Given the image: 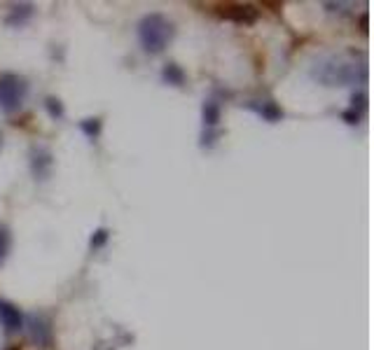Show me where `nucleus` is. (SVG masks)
<instances>
[{
  "label": "nucleus",
  "instance_id": "6e6552de",
  "mask_svg": "<svg viewBox=\"0 0 374 350\" xmlns=\"http://www.w3.org/2000/svg\"><path fill=\"white\" fill-rule=\"evenodd\" d=\"M96 234L99 236H96V241H92V245H101L103 241H106V231H96Z\"/></svg>",
  "mask_w": 374,
  "mask_h": 350
},
{
  "label": "nucleus",
  "instance_id": "f03ea898",
  "mask_svg": "<svg viewBox=\"0 0 374 350\" xmlns=\"http://www.w3.org/2000/svg\"><path fill=\"white\" fill-rule=\"evenodd\" d=\"M29 84L19 75H3L0 77V108L5 112H15L24 103Z\"/></svg>",
  "mask_w": 374,
  "mask_h": 350
},
{
  "label": "nucleus",
  "instance_id": "0eeeda50",
  "mask_svg": "<svg viewBox=\"0 0 374 350\" xmlns=\"http://www.w3.org/2000/svg\"><path fill=\"white\" fill-rule=\"evenodd\" d=\"M99 126H101V124H99V119H94V126L85 122V124H82V129H85V131L89 133V136H96V133H99Z\"/></svg>",
  "mask_w": 374,
  "mask_h": 350
},
{
  "label": "nucleus",
  "instance_id": "39448f33",
  "mask_svg": "<svg viewBox=\"0 0 374 350\" xmlns=\"http://www.w3.org/2000/svg\"><path fill=\"white\" fill-rule=\"evenodd\" d=\"M8 250H10V234L5 227H0V264H3L5 257H8Z\"/></svg>",
  "mask_w": 374,
  "mask_h": 350
},
{
  "label": "nucleus",
  "instance_id": "7ed1b4c3",
  "mask_svg": "<svg viewBox=\"0 0 374 350\" xmlns=\"http://www.w3.org/2000/svg\"><path fill=\"white\" fill-rule=\"evenodd\" d=\"M220 17L232 19L237 24H253L258 19V10L253 5H241V3H230V5H220Z\"/></svg>",
  "mask_w": 374,
  "mask_h": 350
},
{
  "label": "nucleus",
  "instance_id": "f257e3e1",
  "mask_svg": "<svg viewBox=\"0 0 374 350\" xmlns=\"http://www.w3.org/2000/svg\"><path fill=\"white\" fill-rule=\"evenodd\" d=\"M138 38H141V45L145 52L159 54L164 52V47L173 38V24L169 19H164L162 14H150L138 26Z\"/></svg>",
  "mask_w": 374,
  "mask_h": 350
},
{
  "label": "nucleus",
  "instance_id": "20e7f679",
  "mask_svg": "<svg viewBox=\"0 0 374 350\" xmlns=\"http://www.w3.org/2000/svg\"><path fill=\"white\" fill-rule=\"evenodd\" d=\"M0 325H3L8 332H17L24 325V318L19 313V308L10 301H0Z\"/></svg>",
  "mask_w": 374,
  "mask_h": 350
},
{
  "label": "nucleus",
  "instance_id": "423d86ee",
  "mask_svg": "<svg viewBox=\"0 0 374 350\" xmlns=\"http://www.w3.org/2000/svg\"><path fill=\"white\" fill-rule=\"evenodd\" d=\"M164 77H166V80H173L176 84L183 82V73H180L176 66H169V68H166V70H164Z\"/></svg>",
  "mask_w": 374,
  "mask_h": 350
}]
</instances>
